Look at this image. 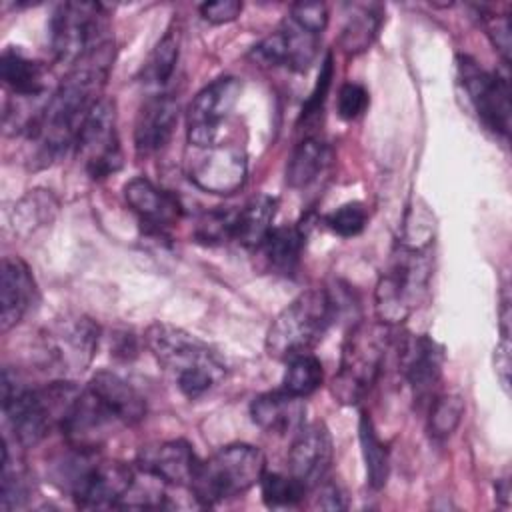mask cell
Segmentation results:
<instances>
[{"instance_id": "26", "label": "cell", "mask_w": 512, "mask_h": 512, "mask_svg": "<svg viewBox=\"0 0 512 512\" xmlns=\"http://www.w3.org/2000/svg\"><path fill=\"white\" fill-rule=\"evenodd\" d=\"M332 158L330 146L320 136H304L292 150L286 164V184L294 190L308 188L326 170Z\"/></svg>"}, {"instance_id": "34", "label": "cell", "mask_w": 512, "mask_h": 512, "mask_svg": "<svg viewBox=\"0 0 512 512\" xmlns=\"http://www.w3.org/2000/svg\"><path fill=\"white\" fill-rule=\"evenodd\" d=\"M32 484L30 474L20 462H12L8 442L2 446V476H0V508L14 510L26 504L30 498Z\"/></svg>"}, {"instance_id": "32", "label": "cell", "mask_w": 512, "mask_h": 512, "mask_svg": "<svg viewBox=\"0 0 512 512\" xmlns=\"http://www.w3.org/2000/svg\"><path fill=\"white\" fill-rule=\"evenodd\" d=\"M382 24V12L376 4L370 6H360L346 22L340 34V48L346 54H360L364 52L372 40L376 38L378 30Z\"/></svg>"}, {"instance_id": "18", "label": "cell", "mask_w": 512, "mask_h": 512, "mask_svg": "<svg viewBox=\"0 0 512 512\" xmlns=\"http://www.w3.org/2000/svg\"><path fill=\"white\" fill-rule=\"evenodd\" d=\"M198 462L192 446L182 438L144 446L136 458L140 472L170 486H190Z\"/></svg>"}, {"instance_id": "35", "label": "cell", "mask_w": 512, "mask_h": 512, "mask_svg": "<svg viewBox=\"0 0 512 512\" xmlns=\"http://www.w3.org/2000/svg\"><path fill=\"white\" fill-rule=\"evenodd\" d=\"M260 492L266 506L286 508V506L300 504L310 490L292 474L264 472L260 478Z\"/></svg>"}, {"instance_id": "3", "label": "cell", "mask_w": 512, "mask_h": 512, "mask_svg": "<svg viewBox=\"0 0 512 512\" xmlns=\"http://www.w3.org/2000/svg\"><path fill=\"white\" fill-rule=\"evenodd\" d=\"M74 382L58 380L42 388H26L18 382L10 368L2 372V410L14 434V440L24 446L42 442L54 426L60 428L70 404L78 396Z\"/></svg>"}, {"instance_id": "33", "label": "cell", "mask_w": 512, "mask_h": 512, "mask_svg": "<svg viewBox=\"0 0 512 512\" xmlns=\"http://www.w3.org/2000/svg\"><path fill=\"white\" fill-rule=\"evenodd\" d=\"M286 362H288V366L282 376V388L286 392L306 398L320 388V384L324 380V368H322V362L314 354H310V352L298 354Z\"/></svg>"}, {"instance_id": "8", "label": "cell", "mask_w": 512, "mask_h": 512, "mask_svg": "<svg viewBox=\"0 0 512 512\" xmlns=\"http://www.w3.org/2000/svg\"><path fill=\"white\" fill-rule=\"evenodd\" d=\"M50 48L58 62L68 66L112 44L108 18L98 2H62L48 22Z\"/></svg>"}, {"instance_id": "39", "label": "cell", "mask_w": 512, "mask_h": 512, "mask_svg": "<svg viewBox=\"0 0 512 512\" xmlns=\"http://www.w3.org/2000/svg\"><path fill=\"white\" fill-rule=\"evenodd\" d=\"M332 78H334V56H332V52H328L324 56V60H322V66H320L314 90L310 92L308 100L302 106L300 120H308V118L316 116L322 110V104H324V100H326V96L330 92V86H332Z\"/></svg>"}, {"instance_id": "21", "label": "cell", "mask_w": 512, "mask_h": 512, "mask_svg": "<svg viewBox=\"0 0 512 512\" xmlns=\"http://www.w3.org/2000/svg\"><path fill=\"white\" fill-rule=\"evenodd\" d=\"M36 280L18 256H6L0 268V330H12L34 306Z\"/></svg>"}, {"instance_id": "1", "label": "cell", "mask_w": 512, "mask_h": 512, "mask_svg": "<svg viewBox=\"0 0 512 512\" xmlns=\"http://www.w3.org/2000/svg\"><path fill=\"white\" fill-rule=\"evenodd\" d=\"M112 44L70 66L44 108L30 120L28 134L44 158H56L76 144L78 132L102 98L112 66Z\"/></svg>"}, {"instance_id": "11", "label": "cell", "mask_w": 512, "mask_h": 512, "mask_svg": "<svg viewBox=\"0 0 512 512\" xmlns=\"http://www.w3.org/2000/svg\"><path fill=\"white\" fill-rule=\"evenodd\" d=\"M242 94V80L238 76H220L206 84L190 102L186 112L188 144L192 148H206L222 142V126L230 118Z\"/></svg>"}, {"instance_id": "7", "label": "cell", "mask_w": 512, "mask_h": 512, "mask_svg": "<svg viewBox=\"0 0 512 512\" xmlns=\"http://www.w3.org/2000/svg\"><path fill=\"white\" fill-rule=\"evenodd\" d=\"M264 472V452L258 446L236 442L200 460L188 488L200 506H214L260 484Z\"/></svg>"}, {"instance_id": "43", "label": "cell", "mask_w": 512, "mask_h": 512, "mask_svg": "<svg viewBox=\"0 0 512 512\" xmlns=\"http://www.w3.org/2000/svg\"><path fill=\"white\" fill-rule=\"evenodd\" d=\"M242 2L238 0H218V2H204L200 4V14L210 24H226L240 16Z\"/></svg>"}, {"instance_id": "22", "label": "cell", "mask_w": 512, "mask_h": 512, "mask_svg": "<svg viewBox=\"0 0 512 512\" xmlns=\"http://www.w3.org/2000/svg\"><path fill=\"white\" fill-rule=\"evenodd\" d=\"M124 200L146 226L158 232L174 226L182 216L180 200L144 176H136L124 184Z\"/></svg>"}, {"instance_id": "5", "label": "cell", "mask_w": 512, "mask_h": 512, "mask_svg": "<svg viewBox=\"0 0 512 512\" xmlns=\"http://www.w3.org/2000/svg\"><path fill=\"white\" fill-rule=\"evenodd\" d=\"M336 302L324 288H310L286 304L266 332V352L276 360H290L310 352L328 332L336 316Z\"/></svg>"}, {"instance_id": "38", "label": "cell", "mask_w": 512, "mask_h": 512, "mask_svg": "<svg viewBox=\"0 0 512 512\" xmlns=\"http://www.w3.org/2000/svg\"><path fill=\"white\" fill-rule=\"evenodd\" d=\"M324 224L328 230L342 238L358 236L368 224V212L362 202H346L324 216Z\"/></svg>"}, {"instance_id": "4", "label": "cell", "mask_w": 512, "mask_h": 512, "mask_svg": "<svg viewBox=\"0 0 512 512\" xmlns=\"http://www.w3.org/2000/svg\"><path fill=\"white\" fill-rule=\"evenodd\" d=\"M432 256L428 244L398 242L374 290V310L382 324H402L428 296Z\"/></svg>"}, {"instance_id": "25", "label": "cell", "mask_w": 512, "mask_h": 512, "mask_svg": "<svg viewBox=\"0 0 512 512\" xmlns=\"http://www.w3.org/2000/svg\"><path fill=\"white\" fill-rule=\"evenodd\" d=\"M0 78L12 94L22 98H34L46 90V66L16 46L2 50Z\"/></svg>"}, {"instance_id": "29", "label": "cell", "mask_w": 512, "mask_h": 512, "mask_svg": "<svg viewBox=\"0 0 512 512\" xmlns=\"http://www.w3.org/2000/svg\"><path fill=\"white\" fill-rule=\"evenodd\" d=\"M358 440H360V450L366 466V480L372 490H380L388 482L390 474V456L386 444L380 440L372 418L362 412L358 420Z\"/></svg>"}, {"instance_id": "28", "label": "cell", "mask_w": 512, "mask_h": 512, "mask_svg": "<svg viewBox=\"0 0 512 512\" xmlns=\"http://www.w3.org/2000/svg\"><path fill=\"white\" fill-rule=\"evenodd\" d=\"M304 240L306 234L298 226H274L258 250L264 254L270 270L292 276L300 264Z\"/></svg>"}, {"instance_id": "23", "label": "cell", "mask_w": 512, "mask_h": 512, "mask_svg": "<svg viewBox=\"0 0 512 512\" xmlns=\"http://www.w3.org/2000/svg\"><path fill=\"white\" fill-rule=\"evenodd\" d=\"M304 414V398L294 396L284 388L258 394L250 404L252 422L264 432L278 436L298 432L304 426Z\"/></svg>"}, {"instance_id": "45", "label": "cell", "mask_w": 512, "mask_h": 512, "mask_svg": "<svg viewBox=\"0 0 512 512\" xmlns=\"http://www.w3.org/2000/svg\"><path fill=\"white\" fill-rule=\"evenodd\" d=\"M494 368L504 392L510 384V338H502L494 350Z\"/></svg>"}, {"instance_id": "12", "label": "cell", "mask_w": 512, "mask_h": 512, "mask_svg": "<svg viewBox=\"0 0 512 512\" xmlns=\"http://www.w3.org/2000/svg\"><path fill=\"white\" fill-rule=\"evenodd\" d=\"M86 172L102 180L122 168V148L116 132V106L110 98H100L86 116L76 144Z\"/></svg>"}, {"instance_id": "24", "label": "cell", "mask_w": 512, "mask_h": 512, "mask_svg": "<svg viewBox=\"0 0 512 512\" xmlns=\"http://www.w3.org/2000/svg\"><path fill=\"white\" fill-rule=\"evenodd\" d=\"M122 422V426H134L146 416L144 396L120 374L110 370L96 372L86 384Z\"/></svg>"}, {"instance_id": "31", "label": "cell", "mask_w": 512, "mask_h": 512, "mask_svg": "<svg viewBox=\"0 0 512 512\" xmlns=\"http://www.w3.org/2000/svg\"><path fill=\"white\" fill-rule=\"evenodd\" d=\"M180 56V30L168 28L164 36L156 42L142 66V82L146 86L162 88L174 74Z\"/></svg>"}, {"instance_id": "10", "label": "cell", "mask_w": 512, "mask_h": 512, "mask_svg": "<svg viewBox=\"0 0 512 512\" xmlns=\"http://www.w3.org/2000/svg\"><path fill=\"white\" fill-rule=\"evenodd\" d=\"M456 70L458 82L482 124L494 134L508 138L512 114L508 76L500 72H488L478 66L476 60L464 54L456 58Z\"/></svg>"}, {"instance_id": "27", "label": "cell", "mask_w": 512, "mask_h": 512, "mask_svg": "<svg viewBox=\"0 0 512 512\" xmlns=\"http://www.w3.org/2000/svg\"><path fill=\"white\" fill-rule=\"evenodd\" d=\"M278 210V200L268 194H258L250 198L236 212L234 240L244 248L258 250L270 230L274 228V218Z\"/></svg>"}, {"instance_id": "14", "label": "cell", "mask_w": 512, "mask_h": 512, "mask_svg": "<svg viewBox=\"0 0 512 512\" xmlns=\"http://www.w3.org/2000/svg\"><path fill=\"white\" fill-rule=\"evenodd\" d=\"M248 174L246 152L238 144L218 142L194 148L188 160L190 182L210 194H232L244 186Z\"/></svg>"}, {"instance_id": "16", "label": "cell", "mask_w": 512, "mask_h": 512, "mask_svg": "<svg viewBox=\"0 0 512 512\" xmlns=\"http://www.w3.org/2000/svg\"><path fill=\"white\" fill-rule=\"evenodd\" d=\"M318 40L320 34L310 32L286 14L280 26L250 50V58L262 66L302 72L316 58Z\"/></svg>"}, {"instance_id": "13", "label": "cell", "mask_w": 512, "mask_h": 512, "mask_svg": "<svg viewBox=\"0 0 512 512\" xmlns=\"http://www.w3.org/2000/svg\"><path fill=\"white\" fill-rule=\"evenodd\" d=\"M100 326L82 314H72L52 322L44 334L48 358L62 374H82L96 356Z\"/></svg>"}, {"instance_id": "40", "label": "cell", "mask_w": 512, "mask_h": 512, "mask_svg": "<svg viewBox=\"0 0 512 512\" xmlns=\"http://www.w3.org/2000/svg\"><path fill=\"white\" fill-rule=\"evenodd\" d=\"M368 106V92L362 84L358 82H346L338 90V114L344 120H354L358 118Z\"/></svg>"}, {"instance_id": "44", "label": "cell", "mask_w": 512, "mask_h": 512, "mask_svg": "<svg viewBox=\"0 0 512 512\" xmlns=\"http://www.w3.org/2000/svg\"><path fill=\"white\" fill-rule=\"evenodd\" d=\"M314 490H318V498H316V506L318 508H326V510H344L346 504V496L342 494L340 486L334 482H320Z\"/></svg>"}, {"instance_id": "41", "label": "cell", "mask_w": 512, "mask_h": 512, "mask_svg": "<svg viewBox=\"0 0 512 512\" xmlns=\"http://www.w3.org/2000/svg\"><path fill=\"white\" fill-rule=\"evenodd\" d=\"M288 16L316 34H322L328 24V8L324 2H296L290 6Z\"/></svg>"}, {"instance_id": "2", "label": "cell", "mask_w": 512, "mask_h": 512, "mask_svg": "<svg viewBox=\"0 0 512 512\" xmlns=\"http://www.w3.org/2000/svg\"><path fill=\"white\" fill-rule=\"evenodd\" d=\"M154 360L164 368L178 390L196 400L226 378V362L198 336L166 322H154L144 334Z\"/></svg>"}, {"instance_id": "19", "label": "cell", "mask_w": 512, "mask_h": 512, "mask_svg": "<svg viewBox=\"0 0 512 512\" xmlns=\"http://www.w3.org/2000/svg\"><path fill=\"white\" fill-rule=\"evenodd\" d=\"M400 368L418 400L438 386L444 368V350L430 336H410L400 346Z\"/></svg>"}, {"instance_id": "9", "label": "cell", "mask_w": 512, "mask_h": 512, "mask_svg": "<svg viewBox=\"0 0 512 512\" xmlns=\"http://www.w3.org/2000/svg\"><path fill=\"white\" fill-rule=\"evenodd\" d=\"M94 454L74 450L66 486L78 508H120L136 482V472L124 462L94 460Z\"/></svg>"}, {"instance_id": "42", "label": "cell", "mask_w": 512, "mask_h": 512, "mask_svg": "<svg viewBox=\"0 0 512 512\" xmlns=\"http://www.w3.org/2000/svg\"><path fill=\"white\" fill-rule=\"evenodd\" d=\"M486 34L494 48L500 52L504 64L510 62V48H512V34H510V16L508 14H486L482 16Z\"/></svg>"}, {"instance_id": "30", "label": "cell", "mask_w": 512, "mask_h": 512, "mask_svg": "<svg viewBox=\"0 0 512 512\" xmlns=\"http://www.w3.org/2000/svg\"><path fill=\"white\" fill-rule=\"evenodd\" d=\"M58 212V200L50 190H28L12 210V226L18 234L36 232L42 226H48Z\"/></svg>"}, {"instance_id": "15", "label": "cell", "mask_w": 512, "mask_h": 512, "mask_svg": "<svg viewBox=\"0 0 512 512\" xmlns=\"http://www.w3.org/2000/svg\"><path fill=\"white\" fill-rule=\"evenodd\" d=\"M118 426H122V422L86 386L70 404L60 430L72 450L96 452Z\"/></svg>"}, {"instance_id": "37", "label": "cell", "mask_w": 512, "mask_h": 512, "mask_svg": "<svg viewBox=\"0 0 512 512\" xmlns=\"http://www.w3.org/2000/svg\"><path fill=\"white\" fill-rule=\"evenodd\" d=\"M236 212L228 208H218L212 212L202 214L196 224V240L204 244H222L234 240V226H236Z\"/></svg>"}, {"instance_id": "36", "label": "cell", "mask_w": 512, "mask_h": 512, "mask_svg": "<svg viewBox=\"0 0 512 512\" xmlns=\"http://www.w3.org/2000/svg\"><path fill=\"white\" fill-rule=\"evenodd\" d=\"M464 416V400L458 394H440L430 402L428 432L434 440L452 436Z\"/></svg>"}, {"instance_id": "6", "label": "cell", "mask_w": 512, "mask_h": 512, "mask_svg": "<svg viewBox=\"0 0 512 512\" xmlns=\"http://www.w3.org/2000/svg\"><path fill=\"white\" fill-rule=\"evenodd\" d=\"M392 346V326L382 322L354 324L342 344L332 394L342 404H358L380 378Z\"/></svg>"}, {"instance_id": "17", "label": "cell", "mask_w": 512, "mask_h": 512, "mask_svg": "<svg viewBox=\"0 0 512 512\" xmlns=\"http://www.w3.org/2000/svg\"><path fill=\"white\" fill-rule=\"evenodd\" d=\"M332 436L324 422L304 424L288 452V474L300 480L308 490H314L326 480L332 464Z\"/></svg>"}, {"instance_id": "20", "label": "cell", "mask_w": 512, "mask_h": 512, "mask_svg": "<svg viewBox=\"0 0 512 512\" xmlns=\"http://www.w3.org/2000/svg\"><path fill=\"white\" fill-rule=\"evenodd\" d=\"M178 112V102L168 94H154L138 108L134 148L140 156H152L168 146L178 124Z\"/></svg>"}]
</instances>
